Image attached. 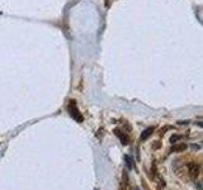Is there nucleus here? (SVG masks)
Returning a JSON list of instances; mask_svg holds the SVG:
<instances>
[{
  "instance_id": "obj_2",
  "label": "nucleus",
  "mask_w": 203,
  "mask_h": 190,
  "mask_svg": "<svg viewBox=\"0 0 203 190\" xmlns=\"http://www.w3.org/2000/svg\"><path fill=\"white\" fill-rule=\"evenodd\" d=\"M114 132H116V134L118 136L119 139L123 142V143H125V145L128 143V137H126V136H125V133H121L119 129H116V131H114Z\"/></svg>"
},
{
  "instance_id": "obj_4",
  "label": "nucleus",
  "mask_w": 203,
  "mask_h": 190,
  "mask_svg": "<svg viewBox=\"0 0 203 190\" xmlns=\"http://www.w3.org/2000/svg\"><path fill=\"white\" fill-rule=\"evenodd\" d=\"M126 160L128 161V167H129V169H131V167H133V160L131 161V158H129L128 156H126Z\"/></svg>"
},
{
  "instance_id": "obj_3",
  "label": "nucleus",
  "mask_w": 203,
  "mask_h": 190,
  "mask_svg": "<svg viewBox=\"0 0 203 190\" xmlns=\"http://www.w3.org/2000/svg\"><path fill=\"white\" fill-rule=\"evenodd\" d=\"M152 131H154V129H152V128H147V129H146V131H145L144 133H142V136H141V139H146V138H147L149 136H150L151 133H152Z\"/></svg>"
},
{
  "instance_id": "obj_5",
  "label": "nucleus",
  "mask_w": 203,
  "mask_h": 190,
  "mask_svg": "<svg viewBox=\"0 0 203 190\" xmlns=\"http://www.w3.org/2000/svg\"><path fill=\"white\" fill-rule=\"evenodd\" d=\"M184 148H185V146L180 145V146H178V147H174V150H175V151H182V150H184Z\"/></svg>"
},
{
  "instance_id": "obj_1",
  "label": "nucleus",
  "mask_w": 203,
  "mask_h": 190,
  "mask_svg": "<svg viewBox=\"0 0 203 190\" xmlns=\"http://www.w3.org/2000/svg\"><path fill=\"white\" fill-rule=\"evenodd\" d=\"M69 113H70V115L72 117V118H75L78 122H82V117H81V114L79 113V110H78V108H76L75 105V103L74 101H71V103L69 104Z\"/></svg>"
}]
</instances>
